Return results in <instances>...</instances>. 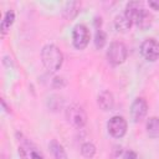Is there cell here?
<instances>
[{
	"mask_svg": "<svg viewBox=\"0 0 159 159\" xmlns=\"http://www.w3.org/2000/svg\"><path fill=\"white\" fill-rule=\"evenodd\" d=\"M29 154H30V158L31 159H43V155L39 150H36L35 148L29 149Z\"/></svg>",
	"mask_w": 159,
	"mask_h": 159,
	"instance_id": "obj_18",
	"label": "cell"
},
{
	"mask_svg": "<svg viewBox=\"0 0 159 159\" xmlns=\"http://www.w3.org/2000/svg\"><path fill=\"white\" fill-rule=\"evenodd\" d=\"M80 7H81V2L78 1H70L65 5L63 7V17L67 19V20H72L77 16V14L80 12Z\"/></svg>",
	"mask_w": 159,
	"mask_h": 159,
	"instance_id": "obj_10",
	"label": "cell"
},
{
	"mask_svg": "<svg viewBox=\"0 0 159 159\" xmlns=\"http://www.w3.org/2000/svg\"><path fill=\"white\" fill-rule=\"evenodd\" d=\"M143 10H144V6H143V4H142L140 1H129V2L127 4V6H125V12H124V15L132 21V24H133V22L135 24L138 16L142 14Z\"/></svg>",
	"mask_w": 159,
	"mask_h": 159,
	"instance_id": "obj_8",
	"label": "cell"
},
{
	"mask_svg": "<svg viewBox=\"0 0 159 159\" xmlns=\"http://www.w3.org/2000/svg\"><path fill=\"white\" fill-rule=\"evenodd\" d=\"M142 56L150 62H154L159 58V42L154 39H147L140 45Z\"/></svg>",
	"mask_w": 159,
	"mask_h": 159,
	"instance_id": "obj_5",
	"label": "cell"
},
{
	"mask_svg": "<svg viewBox=\"0 0 159 159\" xmlns=\"http://www.w3.org/2000/svg\"><path fill=\"white\" fill-rule=\"evenodd\" d=\"M41 60H42V63H43L45 68L48 72L53 73V72H57L61 68L62 62H63V55L56 45L50 43V45H46V46L42 47Z\"/></svg>",
	"mask_w": 159,
	"mask_h": 159,
	"instance_id": "obj_1",
	"label": "cell"
},
{
	"mask_svg": "<svg viewBox=\"0 0 159 159\" xmlns=\"http://www.w3.org/2000/svg\"><path fill=\"white\" fill-rule=\"evenodd\" d=\"M106 42H107V35H106V32L103 30L98 29L96 31V35H94V46L99 50V48H103L104 47Z\"/></svg>",
	"mask_w": 159,
	"mask_h": 159,
	"instance_id": "obj_16",
	"label": "cell"
},
{
	"mask_svg": "<svg viewBox=\"0 0 159 159\" xmlns=\"http://www.w3.org/2000/svg\"><path fill=\"white\" fill-rule=\"evenodd\" d=\"M148 4H149V6H150L152 9L159 10V0H149Z\"/></svg>",
	"mask_w": 159,
	"mask_h": 159,
	"instance_id": "obj_20",
	"label": "cell"
},
{
	"mask_svg": "<svg viewBox=\"0 0 159 159\" xmlns=\"http://www.w3.org/2000/svg\"><path fill=\"white\" fill-rule=\"evenodd\" d=\"M81 153H82V155H83L84 158L91 159V158L96 154V147H94V144H92V143H89V142L83 143L82 147H81Z\"/></svg>",
	"mask_w": 159,
	"mask_h": 159,
	"instance_id": "obj_17",
	"label": "cell"
},
{
	"mask_svg": "<svg viewBox=\"0 0 159 159\" xmlns=\"http://www.w3.org/2000/svg\"><path fill=\"white\" fill-rule=\"evenodd\" d=\"M123 159H138V157H137V154H135L134 152L128 150V152H125V154H124V158H123Z\"/></svg>",
	"mask_w": 159,
	"mask_h": 159,
	"instance_id": "obj_19",
	"label": "cell"
},
{
	"mask_svg": "<svg viewBox=\"0 0 159 159\" xmlns=\"http://www.w3.org/2000/svg\"><path fill=\"white\" fill-rule=\"evenodd\" d=\"M152 24H153V15L147 9H144L142 11V14L138 16V19L135 21V25L140 30H147V29H149L152 26Z\"/></svg>",
	"mask_w": 159,
	"mask_h": 159,
	"instance_id": "obj_11",
	"label": "cell"
},
{
	"mask_svg": "<svg viewBox=\"0 0 159 159\" xmlns=\"http://www.w3.org/2000/svg\"><path fill=\"white\" fill-rule=\"evenodd\" d=\"M107 128H108V133L113 138H122L127 133V122L123 117L114 116L108 120Z\"/></svg>",
	"mask_w": 159,
	"mask_h": 159,
	"instance_id": "obj_6",
	"label": "cell"
},
{
	"mask_svg": "<svg viewBox=\"0 0 159 159\" xmlns=\"http://www.w3.org/2000/svg\"><path fill=\"white\" fill-rule=\"evenodd\" d=\"M66 119L71 125L76 128H82L87 123V114L81 106L71 104L66 109Z\"/></svg>",
	"mask_w": 159,
	"mask_h": 159,
	"instance_id": "obj_3",
	"label": "cell"
},
{
	"mask_svg": "<svg viewBox=\"0 0 159 159\" xmlns=\"http://www.w3.org/2000/svg\"><path fill=\"white\" fill-rule=\"evenodd\" d=\"M147 133L150 138L159 137V117H150L147 122Z\"/></svg>",
	"mask_w": 159,
	"mask_h": 159,
	"instance_id": "obj_14",
	"label": "cell"
},
{
	"mask_svg": "<svg viewBox=\"0 0 159 159\" xmlns=\"http://www.w3.org/2000/svg\"><path fill=\"white\" fill-rule=\"evenodd\" d=\"M14 20H15V12L12 10L6 11V14L4 15V19L1 21V34H2V36L6 35V32L10 30V26L14 24Z\"/></svg>",
	"mask_w": 159,
	"mask_h": 159,
	"instance_id": "obj_15",
	"label": "cell"
},
{
	"mask_svg": "<svg viewBox=\"0 0 159 159\" xmlns=\"http://www.w3.org/2000/svg\"><path fill=\"white\" fill-rule=\"evenodd\" d=\"M89 37H91V34H89V30L87 29L86 25L83 24H78L73 27V31H72V42H73V46L77 48V50H83L87 47L88 42H89Z\"/></svg>",
	"mask_w": 159,
	"mask_h": 159,
	"instance_id": "obj_4",
	"label": "cell"
},
{
	"mask_svg": "<svg viewBox=\"0 0 159 159\" xmlns=\"http://www.w3.org/2000/svg\"><path fill=\"white\" fill-rule=\"evenodd\" d=\"M148 113V104L144 98H135L130 107V116L133 122L138 123L144 119V117Z\"/></svg>",
	"mask_w": 159,
	"mask_h": 159,
	"instance_id": "obj_7",
	"label": "cell"
},
{
	"mask_svg": "<svg viewBox=\"0 0 159 159\" xmlns=\"http://www.w3.org/2000/svg\"><path fill=\"white\" fill-rule=\"evenodd\" d=\"M48 148H50V152L53 157V159H67V154H66V150L63 149L62 144H60L57 140H51L50 144H48Z\"/></svg>",
	"mask_w": 159,
	"mask_h": 159,
	"instance_id": "obj_12",
	"label": "cell"
},
{
	"mask_svg": "<svg viewBox=\"0 0 159 159\" xmlns=\"http://www.w3.org/2000/svg\"><path fill=\"white\" fill-rule=\"evenodd\" d=\"M128 50L127 46L120 41H113L111 42L108 50H107V60L111 65L118 66L123 63L127 60Z\"/></svg>",
	"mask_w": 159,
	"mask_h": 159,
	"instance_id": "obj_2",
	"label": "cell"
},
{
	"mask_svg": "<svg viewBox=\"0 0 159 159\" xmlns=\"http://www.w3.org/2000/svg\"><path fill=\"white\" fill-rule=\"evenodd\" d=\"M97 103H98V107L102 111H104V112L112 111L113 107H114V97L109 91H103L98 94Z\"/></svg>",
	"mask_w": 159,
	"mask_h": 159,
	"instance_id": "obj_9",
	"label": "cell"
},
{
	"mask_svg": "<svg viewBox=\"0 0 159 159\" xmlns=\"http://www.w3.org/2000/svg\"><path fill=\"white\" fill-rule=\"evenodd\" d=\"M114 26L119 32H127L132 27V21L124 15H117L114 19Z\"/></svg>",
	"mask_w": 159,
	"mask_h": 159,
	"instance_id": "obj_13",
	"label": "cell"
}]
</instances>
